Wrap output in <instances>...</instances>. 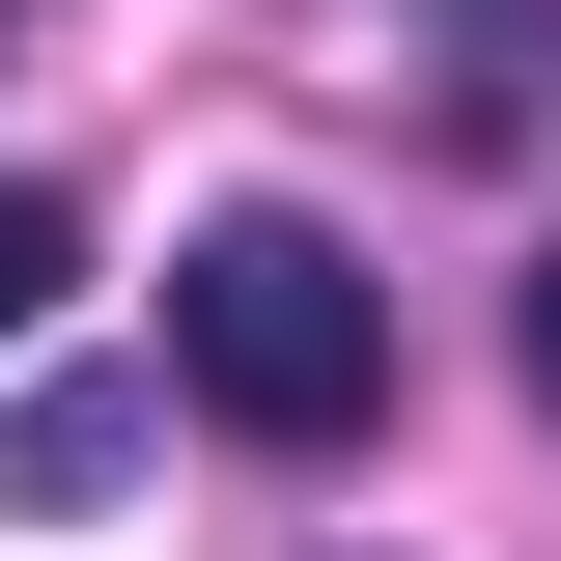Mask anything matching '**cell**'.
<instances>
[{
  "mask_svg": "<svg viewBox=\"0 0 561 561\" xmlns=\"http://www.w3.org/2000/svg\"><path fill=\"white\" fill-rule=\"evenodd\" d=\"M169 393L253 421V449H365V393H393V280H365L309 197L197 225V253H169Z\"/></svg>",
  "mask_w": 561,
  "mask_h": 561,
  "instance_id": "obj_1",
  "label": "cell"
},
{
  "mask_svg": "<svg viewBox=\"0 0 561 561\" xmlns=\"http://www.w3.org/2000/svg\"><path fill=\"white\" fill-rule=\"evenodd\" d=\"M28 309H57V197L0 169V337H28Z\"/></svg>",
  "mask_w": 561,
  "mask_h": 561,
  "instance_id": "obj_2",
  "label": "cell"
},
{
  "mask_svg": "<svg viewBox=\"0 0 561 561\" xmlns=\"http://www.w3.org/2000/svg\"><path fill=\"white\" fill-rule=\"evenodd\" d=\"M534 393H561V253H534Z\"/></svg>",
  "mask_w": 561,
  "mask_h": 561,
  "instance_id": "obj_3",
  "label": "cell"
}]
</instances>
